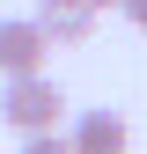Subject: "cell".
I'll list each match as a JSON object with an SVG mask.
<instances>
[{
  "mask_svg": "<svg viewBox=\"0 0 147 154\" xmlns=\"http://www.w3.org/2000/svg\"><path fill=\"white\" fill-rule=\"evenodd\" d=\"M96 15L103 8H88V0H37L30 22L44 29L52 44H88V37H96Z\"/></svg>",
  "mask_w": 147,
  "mask_h": 154,
  "instance_id": "cell-4",
  "label": "cell"
},
{
  "mask_svg": "<svg viewBox=\"0 0 147 154\" xmlns=\"http://www.w3.org/2000/svg\"><path fill=\"white\" fill-rule=\"evenodd\" d=\"M133 147V125H125V110H74L66 125V154H125Z\"/></svg>",
  "mask_w": 147,
  "mask_h": 154,
  "instance_id": "cell-3",
  "label": "cell"
},
{
  "mask_svg": "<svg viewBox=\"0 0 147 154\" xmlns=\"http://www.w3.org/2000/svg\"><path fill=\"white\" fill-rule=\"evenodd\" d=\"M118 8H125V22H133V29H147V0H118Z\"/></svg>",
  "mask_w": 147,
  "mask_h": 154,
  "instance_id": "cell-6",
  "label": "cell"
},
{
  "mask_svg": "<svg viewBox=\"0 0 147 154\" xmlns=\"http://www.w3.org/2000/svg\"><path fill=\"white\" fill-rule=\"evenodd\" d=\"M88 8H118V0H88Z\"/></svg>",
  "mask_w": 147,
  "mask_h": 154,
  "instance_id": "cell-7",
  "label": "cell"
},
{
  "mask_svg": "<svg viewBox=\"0 0 147 154\" xmlns=\"http://www.w3.org/2000/svg\"><path fill=\"white\" fill-rule=\"evenodd\" d=\"M22 73H52V37L30 15H8L0 22V81H22Z\"/></svg>",
  "mask_w": 147,
  "mask_h": 154,
  "instance_id": "cell-2",
  "label": "cell"
},
{
  "mask_svg": "<svg viewBox=\"0 0 147 154\" xmlns=\"http://www.w3.org/2000/svg\"><path fill=\"white\" fill-rule=\"evenodd\" d=\"M0 118H8L15 132H59L66 118V88L52 81V73H22V81H0Z\"/></svg>",
  "mask_w": 147,
  "mask_h": 154,
  "instance_id": "cell-1",
  "label": "cell"
},
{
  "mask_svg": "<svg viewBox=\"0 0 147 154\" xmlns=\"http://www.w3.org/2000/svg\"><path fill=\"white\" fill-rule=\"evenodd\" d=\"M22 154H66V132H30Z\"/></svg>",
  "mask_w": 147,
  "mask_h": 154,
  "instance_id": "cell-5",
  "label": "cell"
}]
</instances>
